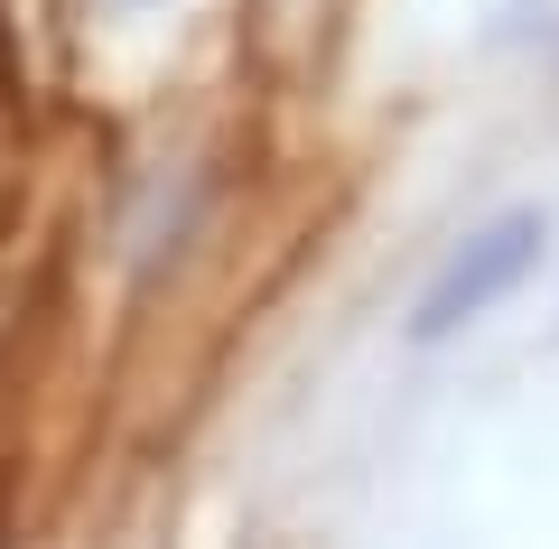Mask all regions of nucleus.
I'll use <instances>...</instances> for the list:
<instances>
[{
  "mask_svg": "<svg viewBox=\"0 0 559 549\" xmlns=\"http://www.w3.org/2000/svg\"><path fill=\"white\" fill-rule=\"evenodd\" d=\"M540 242H550V215H540V205H513V215H495L485 234H466L457 252H448V271L419 289L411 345H448V335L476 326L485 308H503V298L540 271Z\"/></svg>",
  "mask_w": 559,
  "mask_h": 549,
  "instance_id": "f257e3e1",
  "label": "nucleus"
},
{
  "mask_svg": "<svg viewBox=\"0 0 559 549\" xmlns=\"http://www.w3.org/2000/svg\"><path fill=\"white\" fill-rule=\"evenodd\" d=\"M121 10H150V0H121Z\"/></svg>",
  "mask_w": 559,
  "mask_h": 549,
  "instance_id": "f03ea898",
  "label": "nucleus"
}]
</instances>
